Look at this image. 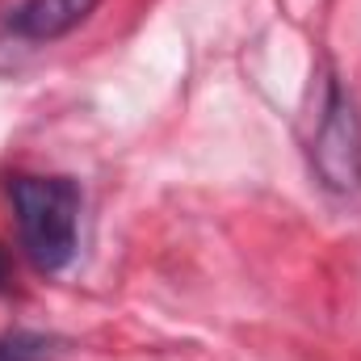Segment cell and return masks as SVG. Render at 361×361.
<instances>
[{"label":"cell","instance_id":"cell-3","mask_svg":"<svg viewBox=\"0 0 361 361\" xmlns=\"http://www.w3.org/2000/svg\"><path fill=\"white\" fill-rule=\"evenodd\" d=\"M97 8V0H25L13 17L17 34L25 38H59L72 25H80Z\"/></svg>","mask_w":361,"mask_h":361},{"label":"cell","instance_id":"cell-5","mask_svg":"<svg viewBox=\"0 0 361 361\" xmlns=\"http://www.w3.org/2000/svg\"><path fill=\"white\" fill-rule=\"evenodd\" d=\"M8 281V261H4V252H0V286Z\"/></svg>","mask_w":361,"mask_h":361},{"label":"cell","instance_id":"cell-1","mask_svg":"<svg viewBox=\"0 0 361 361\" xmlns=\"http://www.w3.org/2000/svg\"><path fill=\"white\" fill-rule=\"evenodd\" d=\"M13 223L25 257L42 273H59L76 257V223H80V189L68 177H21L8 180Z\"/></svg>","mask_w":361,"mask_h":361},{"label":"cell","instance_id":"cell-2","mask_svg":"<svg viewBox=\"0 0 361 361\" xmlns=\"http://www.w3.org/2000/svg\"><path fill=\"white\" fill-rule=\"evenodd\" d=\"M315 160L324 169V177L341 189L357 185L361 177V147H357V130H353V118L345 109V101L336 97L332 101V118L319 126V139H315Z\"/></svg>","mask_w":361,"mask_h":361},{"label":"cell","instance_id":"cell-4","mask_svg":"<svg viewBox=\"0 0 361 361\" xmlns=\"http://www.w3.org/2000/svg\"><path fill=\"white\" fill-rule=\"evenodd\" d=\"M47 341L34 332H4L0 336V361H42Z\"/></svg>","mask_w":361,"mask_h":361}]
</instances>
